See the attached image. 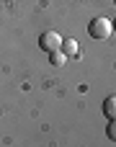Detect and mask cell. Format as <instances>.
I'll return each instance as SVG.
<instances>
[{
    "label": "cell",
    "mask_w": 116,
    "mask_h": 147,
    "mask_svg": "<svg viewBox=\"0 0 116 147\" xmlns=\"http://www.w3.org/2000/svg\"><path fill=\"white\" fill-rule=\"evenodd\" d=\"M88 34H90L93 39H109V36L114 34V21L106 18V16H96V18L90 21V26H88Z\"/></svg>",
    "instance_id": "1"
},
{
    "label": "cell",
    "mask_w": 116,
    "mask_h": 147,
    "mask_svg": "<svg viewBox=\"0 0 116 147\" xmlns=\"http://www.w3.org/2000/svg\"><path fill=\"white\" fill-rule=\"evenodd\" d=\"M39 49H44L47 54L62 49V36H59L57 31H44V34L39 36Z\"/></svg>",
    "instance_id": "2"
},
{
    "label": "cell",
    "mask_w": 116,
    "mask_h": 147,
    "mask_svg": "<svg viewBox=\"0 0 116 147\" xmlns=\"http://www.w3.org/2000/svg\"><path fill=\"white\" fill-rule=\"evenodd\" d=\"M103 114H106L109 119H116V96H109V98L103 101Z\"/></svg>",
    "instance_id": "3"
},
{
    "label": "cell",
    "mask_w": 116,
    "mask_h": 147,
    "mask_svg": "<svg viewBox=\"0 0 116 147\" xmlns=\"http://www.w3.org/2000/svg\"><path fill=\"white\" fill-rule=\"evenodd\" d=\"M78 49H80V47H78V41H75V39H62V52H65L67 57L78 54Z\"/></svg>",
    "instance_id": "4"
},
{
    "label": "cell",
    "mask_w": 116,
    "mask_h": 147,
    "mask_svg": "<svg viewBox=\"0 0 116 147\" xmlns=\"http://www.w3.org/2000/svg\"><path fill=\"white\" fill-rule=\"evenodd\" d=\"M49 62H52L54 67H62V65L67 62V54H65L62 49H57V52H52V54H49Z\"/></svg>",
    "instance_id": "5"
},
{
    "label": "cell",
    "mask_w": 116,
    "mask_h": 147,
    "mask_svg": "<svg viewBox=\"0 0 116 147\" xmlns=\"http://www.w3.org/2000/svg\"><path fill=\"white\" fill-rule=\"evenodd\" d=\"M106 134H109L111 142H116V119H109V129H106Z\"/></svg>",
    "instance_id": "6"
},
{
    "label": "cell",
    "mask_w": 116,
    "mask_h": 147,
    "mask_svg": "<svg viewBox=\"0 0 116 147\" xmlns=\"http://www.w3.org/2000/svg\"><path fill=\"white\" fill-rule=\"evenodd\" d=\"M114 31H116V21H114Z\"/></svg>",
    "instance_id": "7"
},
{
    "label": "cell",
    "mask_w": 116,
    "mask_h": 147,
    "mask_svg": "<svg viewBox=\"0 0 116 147\" xmlns=\"http://www.w3.org/2000/svg\"><path fill=\"white\" fill-rule=\"evenodd\" d=\"M114 3H116V0H114Z\"/></svg>",
    "instance_id": "8"
}]
</instances>
